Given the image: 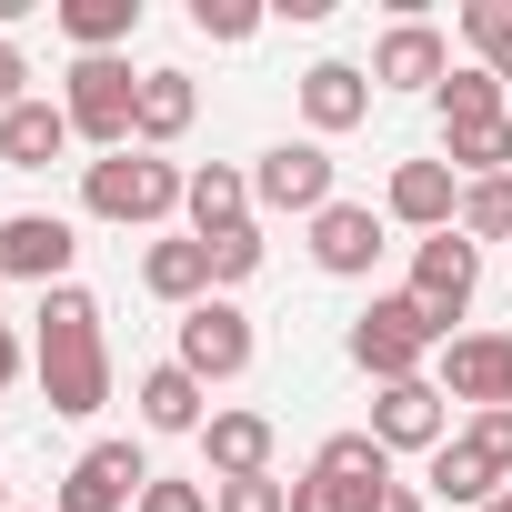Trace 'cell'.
<instances>
[{
    "label": "cell",
    "mask_w": 512,
    "mask_h": 512,
    "mask_svg": "<svg viewBox=\"0 0 512 512\" xmlns=\"http://www.w3.org/2000/svg\"><path fill=\"white\" fill-rule=\"evenodd\" d=\"M181 211H191V241H221V231H241V221H251V171H231V161H201V171H191V191H181Z\"/></svg>",
    "instance_id": "obj_17"
},
{
    "label": "cell",
    "mask_w": 512,
    "mask_h": 512,
    "mask_svg": "<svg viewBox=\"0 0 512 512\" xmlns=\"http://www.w3.org/2000/svg\"><path fill=\"white\" fill-rule=\"evenodd\" d=\"M472 442L492 452V472H512V402L502 412H472Z\"/></svg>",
    "instance_id": "obj_34"
},
{
    "label": "cell",
    "mask_w": 512,
    "mask_h": 512,
    "mask_svg": "<svg viewBox=\"0 0 512 512\" xmlns=\"http://www.w3.org/2000/svg\"><path fill=\"white\" fill-rule=\"evenodd\" d=\"M201 251H211V282H251V272H262V221H241V231H221Z\"/></svg>",
    "instance_id": "obj_30"
},
{
    "label": "cell",
    "mask_w": 512,
    "mask_h": 512,
    "mask_svg": "<svg viewBox=\"0 0 512 512\" xmlns=\"http://www.w3.org/2000/svg\"><path fill=\"white\" fill-rule=\"evenodd\" d=\"M482 512H512V492H492V502H482Z\"/></svg>",
    "instance_id": "obj_38"
},
{
    "label": "cell",
    "mask_w": 512,
    "mask_h": 512,
    "mask_svg": "<svg viewBox=\"0 0 512 512\" xmlns=\"http://www.w3.org/2000/svg\"><path fill=\"white\" fill-rule=\"evenodd\" d=\"M211 512H292V482H272V472L221 482V492H211Z\"/></svg>",
    "instance_id": "obj_32"
},
{
    "label": "cell",
    "mask_w": 512,
    "mask_h": 512,
    "mask_svg": "<svg viewBox=\"0 0 512 512\" xmlns=\"http://www.w3.org/2000/svg\"><path fill=\"white\" fill-rule=\"evenodd\" d=\"M201 462H211V482L272 472V422H262V412H211V422H201Z\"/></svg>",
    "instance_id": "obj_15"
},
{
    "label": "cell",
    "mask_w": 512,
    "mask_h": 512,
    "mask_svg": "<svg viewBox=\"0 0 512 512\" xmlns=\"http://www.w3.org/2000/svg\"><path fill=\"white\" fill-rule=\"evenodd\" d=\"M21 372V342H11V322H0V382H11Z\"/></svg>",
    "instance_id": "obj_37"
},
{
    "label": "cell",
    "mask_w": 512,
    "mask_h": 512,
    "mask_svg": "<svg viewBox=\"0 0 512 512\" xmlns=\"http://www.w3.org/2000/svg\"><path fill=\"white\" fill-rule=\"evenodd\" d=\"M191 111H201V91H191V71H141V151H161V141H181L191 131Z\"/></svg>",
    "instance_id": "obj_20"
},
{
    "label": "cell",
    "mask_w": 512,
    "mask_h": 512,
    "mask_svg": "<svg viewBox=\"0 0 512 512\" xmlns=\"http://www.w3.org/2000/svg\"><path fill=\"white\" fill-rule=\"evenodd\" d=\"M131 512H211V492H201V482H161V472H151V492H141Z\"/></svg>",
    "instance_id": "obj_33"
},
{
    "label": "cell",
    "mask_w": 512,
    "mask_h": 512,
    "mask_svg": "<svg viewBox=\"0 0 512 512\" xmlns=\"http://www.w3.org/2000/svg\"><path fill=\"white\" fill-rule=\"evenodd\" d=\"M171 362H181L201 392H211V382H241V372H251V322L211 292V302H191V312H181V352H171Z\"/></svg>",
    "instance_id": "obj_5"
},
{
    "label": "cell",
    "mask_w": 512,
    "mask_h": 512,
    "mask_svg": "<svg viewBox=\"0 0 512 512\" xmlns=\"http://www.w3.org/2000/svg\"><path fill=\"white\" fill-rule=\"evenodd\" d=\"M141 282L191 312V302H211V251H201V241H151V251H141Z\"/></svg>",
    "instance_id": "obj_23"
},
{
    "label": "cell",
    "mask_w": 512,
    "mask_h": 512,
    "mask_svg": "<svg viewBox=\"0 0 512 512\" xmlns=\"http://www.w3.org/2000/svg\"><path fill=\"white\" fill-rule=\"evenodd\" d=\"M432 352H442V322H432L412 292H382V302L352 322V362H362L372 382H422Z\"/></svg>",
    "instance_id": "obj_3"
},
{
    "label": "cell",
    "mask_w": 512,
    "mask_h": 512,
    "mask_svg": "<svg viewBox=\"0 0 512 512\" xmlns=\"http://www.w3.org/2000/svg\"><path fill=\"white\" fill-rule=\"evenodd\" d=\"M442 402H472V412H502L512 402V332H462L442 342Z\"/></svg>",
    "instance_id": "obj_11"
},
{
    "label": "cell",
    "mask_w": 512,
    "mask_h": 512,
    "mask_svg": "<svg viewBox=\"0 0 512 512\" xmlns=\"http://www.w3.org/2000/svg\"><path fill=\"white\" fill-rule=\"evenodd\" d=\"M191 31H201V41H251L262 11H251V0H191Z\"/></svg>",
    "instance_id": "obj_31"
},
{
    "label": "cell",
    "mask_w": 512,
    "mask_h": 512,
    "mask_svg": "<svg viewBox=\"0 0 512 512\" xmlns=\"http://www.w3.org/2000/svg\"><path fill=\"white\" fill-rule=\"evenodd\" d=\"M382 211H392V221H412V231L432 241V231H452V221H462V171H452V161H402V171H392V191H382Z\"/></svg>",
    "instance_id": "obj_13"
},
{
    "label": "cell",
    "mask_w": 512,
    "mask_h": 512,
    "mask_svg": "<svg viewBox=\"0 0 512 512\" xmlns=\"http://www.w3.org/2000/svg\"><path fill=\"white\" fill-rule=\"evenodd\" d=\"M372 442L382 452H442L452 442V412H442V382H382L372 392Z\"/></svg>",
    "instance_id": "obj_10"
},
{
    "label": "cell",
    "mask_w": 512,
    "mask_h": 512,
    "mask_svg": "<svg viewBox=\"0 0 512 512\" xmlns=\"http://www.w3.org/2000/svg\"><path fill=\"white\" fill-rule=\"evenodd\" d=\"M141 492H151V462H141L131 442H91V452L61 472L51 512H121V502H141Z\"/></svg>",
    "instance_id": "obj_8"
},
{
    "label": "cell",
    "mask_w": 512,
    "mask_h": 512,
    "mask_svg": "<svg viewBox=\"0 0 512 512\" xmlns=\"http://www.w3.org/2000/svg\"><path fill=\"white\" fill-rule=\"evenodd\" d=\"M462 241H512V171L502 181H462Z\"/></svg>",
    "instance_id": "obj_27"
},
{
    "label": "cell",
    "mask_w": 512,
    "mask_h": 512,
    "mask_svg": "<svg viewBox=\"0 0 512 512\" xmlns=\"http://www.w3.org/2000/svg\"><path fill=\"white\" fill-rule=\"evenodd\" d=\"M312 262H322L332 282H362V272L382 262V211H372V201H332V211L312 221Z\"/></svg>",
    "instance_id": "obj_14"
},
{
    "label": "cell",
    "mask_w": 512,
    "mask_h": 512,
    "mask_svg": "<svg viewBox=\"0 0 512 512\" xmlns=\"http://www.w3.org/2000/svg\"><path fill=\"white\" fill-rule=\"evenodd\" d=\"M0 512H11V482H0Z\"/></svg>",
    "instance_id": "obj_39"
},
{
    "label": "cell",
    "mask_w": 512,
    "mask_h": 512,
    "mask_svg": "<svg viewBox=\"0 0 512 512\" xmlns=\"http://www.w3.org/2000/svg\"><path fill=\"white\" fill-rule=\"evenodd\" d=\"M181 191H191V171H171L161 151H101L91 171H81V211L91 221H171L181 211Z\"/></svg>",
    "instance_id": "obj_2"
},
{
    "label": "cell",
    "mask_w": 512,
    "mask_h": 512,
    "mask_svg": "<svg viewBox=\"0 0 512 512\" xmlns=\"http://www.w3.org/2000/svg\"><path fill=\"white\" fill-rule=\"evenodd\" d=\"M422 482H432V502H472V512L502 492V472H492V452H482L472 432H452V442L432 452V472H422Z\"/></svg>",
    "instance_id": "obj_19"
},
{
    "label": "cell",
    "mask_w": 512,
    "mask_h": 512,
    "mask_svg": "<svg viewBox=\"0 0 512 512\" xmlns=\"http://www.w3.org/2000/svg\"><path fill=\"white\" fill-rule=\"evenodd\" d=\"M372 111V71H352V61H312L302 71V121L312 131H352Z\"/></svg>",
    "instance_id": "obj_18"
},
{
    "label": "cell",
    "mask_w": 512,
    "mask_h": 512,
    "mask_svg": "<svg viewBox=\"0 0 512 512\" xmlns=\"http://www.w3.org/2000/svg\"><path fill=\"white\" fill-rule=\"evenodd\" d=\"M61 31L81 61H111L131 31H141V0H61Z\"/></svg>",
    "instance_id": "obj_22"
},
{
    "label": "cell",
    "mask_w": 512,
    "mask_h": 512,
    "mask_svg": "<svg viewBox=\"0 0 512 512\" xmlns=\"http://www.w3.org/2000/svg\"><path fill=\"white\" fill-rule=\"evenodd\" d=\"M71 251H81V231L61 211H11V221H0V272H11V282L61 292L71 282Z\"/></svg>",
    "instance_id": "obj_9"
},
{
    "label": "cell",
    "mask_w": 512,
    "mask_h": 512,
    "mask_svg": "<svg viewBox=\"0 0 512 512\" xmlns=\"http://www.w3.org/2000/svg\"><path fill=\"white\" fill-rule=\"evenodd\" d=\"M372 512H422V492H412V482H392V492H382Z\"/></svg>",
    "instance_id": "obj_36"
},
{
    "label": "cell",
    "mask_w": 512,
    "mask_h": 512,
    "mask_svg": "<svg viewBox=\"0 0 512 512\" xmlns=\"http://www.w3.org/2000/svg\"><path fill=\"white\" fill-rule=\"evenodd\" d=\"M452 81V51L432 21H392L382 51H372V91H442Z\"/></svg>",
    "instance_id": "obj_12"
},
{
    "label": "cell",
    "mask_w": 512,
    "mask_h": 512,
    "mask_svg": "<svg viewBox=\"0 0 512 512\" xmlns=\"http://www.w3.org/2000/svg\"><path fill=\"white\" fill-rule=\"evenodd\" d=\"M432 101H442V131H462V121H502V81H492L482 61H472V71H452Z\"/></svg>",
    "instance_id": "obj_26"
},
{
    "label": "cell",
    "mask_w": 512,
    "mask_h": 512,
    "mask_svg": "<svg viewBox=\"0 0 512 512\" xmlns=\"http://www.w3.org/2000/svg\"><path fill=\"white\" fill-rule=\"evenodd\" d=\"M61 111H71V131H81V141L131 151V131H141V71H131V61H71Z\"/></svg>",
    "instance_id": "obj_4"
},
{
    "label": "cell",
    "mask_w": 512,
    "mask_h": 512,
    "mask_svg": "<svg viewBox=\"0 0 512 512\" xmlns=\"http://www.w3.org/2000/svg\"><path fill=\"white\" fill-rule=\"evenodd\" d=\"M71 141H81V131H71L61 101H21V111H0V161H11V171H51Z\"/></svg>",
    "instance_id": "obj_16"
},
{
    "label": "cell",
    "mask_w": 512,
    "mask_h": 512,
    "mask_svg": "<svg viewBox=\"0 0 512 512\" xmlns=\"http://www.w3.org/2000/svg\"><path fill=\"white\" fill-rule=\"evenodd\" d=\"M31 372H41V402L61 422H91L111 402V352H101V302L81 282L41 292V342H31Z\"/></svg>",
    "instance_id": "obj_1"
},
{
    "label": "cell",
    "mask_w": 512,
    "mask_h": 512,
    "mask_svg": "<svg viewBox=\"0 0 512 512\" xmlns=\"http://www.w3.org/2000/svg\"><path fill=\"white\" fill-rule=\"evenodd\" d=\"M472 292H482V241H462V231H432L422 251H412V302L452 332L462 312H472Z\"/></svg>",
    "instance_id": "obj_6"
},
{
    "label": "cell",
    "mask_w": 512,
    "mask_h": 512,
    "mask_svg": "<svg viewBox=\"0 0 512 512\" xmlns=\"http://www.w3.org/2000/svg\"><path fill=\"white\" fill-rule=\"evenodd\" d=\"M312 462H322V472H352V482H372V492H392V452H382L372 432H332Z\"/></svg>",
    "instance_id": "obj_28"
},
{
    "label": "cell",
    "mask_w": 512,
    "mask_h": 512,
    "mask_svg": "<svg viewBox=\"0 0 512 512\" xmlns=\"http://www.w3.org/2000/svg\"><path fill=\"white\" fill-rule=\"evenodd\" d=\"M372 502H382L372 482H352V472H322V462L292 482V512H372Z\"/></svg>",
    "instance_id": "obj_29"
},
{
    "label": "cell",
    "mask_w": 512,
    "mask_h": 512,
    "mask_svg": "<svg viewBox=\"0 0 512 512\" xmlns=\"http://www.w3.org/2000/svg\"><path fill=\"white\" fill-rule=\"evenodd\" d=\"M442 161H452L462 181H502V161H512V121H462V131H442Z\"/></svg>",
    "instance_id": "obj_24"
},
{
    "label": "cell",
    "mask_w": 512,
    "mask_h": 512,
    "mask_svg": "<svg viewBox=\"0 0 512 512\" xmlns=\"http://www.w3.org/2000/svg\"><path fill=\"white\" fill-rule=\"evenodd\" d=\"M21 81H31V61H21V51H11V41H0V111H21V101H31V91H21Z\"/></svg>",
    "instance_id": "obj_35"
},
{
    "label": "cell",
    "mask_w": 512,
    "mask_h": 512,
    "mask_svg": "<svg viewBox=\"0 0 512 512\" xmlns=\"http://www.w3.org/2000/svg\"><path fill=\"white\" fill-rule=\"evenodd\" d=\"M462 41L482 51L492 81H512V0H462Z\"/></svg>",
    "instance_id": "obj_25"
},
{
    "label": "cell",
    "mask_w": 512,
    "mask_h": 512,
    "mask_svg": "<svg viewBox=\"0 0 512 512\" xmlns=\"http://www.w3.org/2000/svg\"><path fill=\"white\" fill-rule=\"evenodd\" d=\"M251 201H262V211H302V221H322V211H332V151H322V141H282V151H262V161H251Z\"/></svg>",
    "instance_id": "obj_7"
},
{
    "label": "cell",
    "mask_w": 512,
    "mask_h": 512,
    "mask_svg": "<svg viewBox=\"0 0 512 512\" xmlns=\"http://www.w3.org/2000/svg\"><path fill=\"white\" fill-rule=\"evenodd\" d=\"M131 402H141V422H151V432H201V422H211V412H201V382H191L181 362H151Z\"/></svg>",
    "instance_id": "obj_21"
}]
</instances>
